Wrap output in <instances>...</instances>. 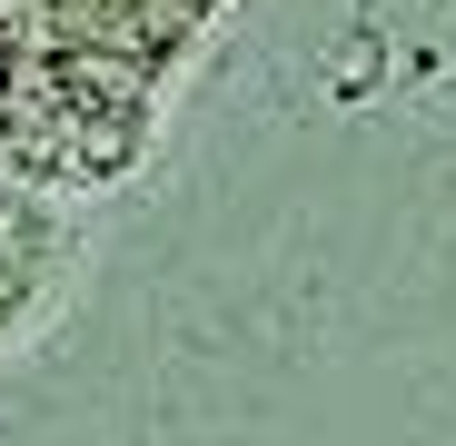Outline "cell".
Returning a JSON list of instances; mask_svg holds the SVG:
<instances>
[{"instance_id":"1","label":"cell","mask_w":456,"mask_h":446,"mask_svg":"<svg viewBox=\"0 0 456 446\" xmlns=\"http://www.w3.org/2000/svg\"><path fill=\"white\" fill-rule=\"evenodd\" d=\"M149 139V69L110 50L0 40V169L20 179H119Z\"/></svg>"},{"instance_id":"2","label":"cell","mask_w":456,"mask_h":446,"mask_svg":"<svg viewBox=\"0 0 456 446\" xmlns=\"http://www.w3.org/2000/svg\"><path fill=\"white\" fill-rule=\"evenodd\" d=\"M40 268H50V218L30 199H0V328H11V308L40 288Z\"/></svg>"}]
</instances>
